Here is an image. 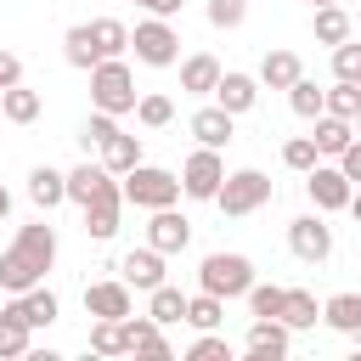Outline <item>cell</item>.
<instances>
[{"label": "cell", "instance_id": "cell-1", "mask_svg": "<svg viewBox=\"0 0 361 361\" xmlns=\"http://www.w3.org/2000/svg\"><path fill=\"white\" fill-rule=\"evenodd\" d=\"M51 259H56V231H51L45 220L23 226V231H17V243L0 254V288H6V293L34 288V282L51 271Z\"/></svg>", "mask_w": 361, "mask_h": 361}, {"label": "cell", "instance_id": "cell-2", "mask_svg": "<svg viewBox=\"0 0 361 361\" xmlns=\"http://www.w3.org/2000/svg\"><path fill=\"white\" fill-rule=\"evenodd\" d=\"M135 73L124 68V56H102L96 68H90V102H96V113H130L135 107Z\"/></svg>", "mask_w": 361, "mask_h": 361}, {"label": "cell", "instance_id": "cell-3", "mask_svg": "<svg viewBox=\"0 0 361 361\" xmlns=\"http://www.w3.org/2000/svg\"><path fill=\"white\" fill-rule=\"evenodd\" d=\"M271 197H276L271 175H259V169H237V175H220V186H214L209 203H220L226 214H254V209H265Z\"/></svg>", "mask_w": 361, "mask_h": 361}, {"label": "cell", "instance_id": "cell-4", "mask_svg": "<svg viewBox=\"0 0 361 361\" xmlns=\"http://www.w3.org/2000/svg\"><path fill=\"white\" fill-rule=\"evenodd\" d=\"M118 197H124V203H135V209H169V203L180 197V180H175L169 169L135 164V169H124V186H118Z\"/></svg>", "mask_w": 361, "mask_h": 361}, {"label": "cell", "instance_id": "cell-5", "mask_svg": "<svg viewBox=\"0 0 361 361\" xmlns=\"http://www.w3.org/2000/svg\"><path fill=\"white\" fill-rule=\"evenodd\" d=\"M197 282H203V293H214V299H243V288L254 282V265H248L243 254H209V259L197 265Z\"/></svg>", "mask_w": 361, "mask_h": 361}, {"label": "cell", "instance_id": "cell-6", "mask_svg": "<svg viewBox=\"0 0 361 361\" xmlns=\"http://www.w3.org/2000/svg\"><path fill=\"white\" fill-rule=\"evenodd\" d=\"M62 197L79 203V209H90V203H124V197H118V180H113L102 164H79V169H68V175H62Z\"/></svg>", "mask_w": 361, "mask_h": 361}, {"label": "cell", "instance_id": "cell-7", "mask_svg": "<svg viewBox=\"0 0 361 361\" xmlns=\"http://www.w3.org/2000/svg\"><path fill=\"white\" fill-rule=\"evenodd\" d=\"M130 45H135V56H141L147 68H169V62L180 56V34L169 28V17H152V23H135V34H130Z\"/></svg>", "mask_w": 361, "mask_h": 361}, {"label": "cell", "instance_id": "cell-8", "mask_svg": "<svg viewBox=\"0 0 361 361\" xmlns=\"http://www.w3.org/2000/svg\"><path fill=\"white\" fill-rule=\"evenodd\" d=\"M305 192H310V203H316L322 214H327V209H350V197H355V186L338 175V164H322V158L305 169Z\"/></svg>", "mask_w": 361, "mask_h": 361}, {"label": "cell", "instance_id": "cell-9", "mask_svg": "<svg viewBox=\"0 0 361 361\" xmlns=\"http://www.w3.org/2000/svg\"><path fill=\"white\" fill-rule=\"evenodd\" d=\"M220 175H226V164H220V147H197L186 164H180V192L186 197H214V186H220Z\"/></svg>", "mask_w": 361, "mask_h": 361}, {"label": "cell", "instance_id": "cell-10", "mask_svg": "<svg viewBox=\"0 0 361 361\" xmlns=\"http://www.w3.org/2000/svg\"><path fill=\"white\" fill-rule=\"evenodd\" d=\"M288 248H293L305 265H322V259L333 254V231L322 226V214H305V220L288 226Z\"/></svg>", "mask_w": 361, "mask_h": 361}, {"label": "cell", "instance_id": "cell-11", "mask_svg": "<svg viewBox=\"0 0 361 361\" xmlns=\"http://www.w3.org/2000/svg\"><path fill=\"white\" fill-rule=\"evenodd\" d=\"M113 271H118L124 288H141V293H147V288L164 282V254H158V248H130V254L113 259Z\"/></svg>", "mask_w": 361, "mask_h": 361}, {"label": "cell", "instance_id": "cell-12", "mask_svg": "<svg viewBox=\"0 0 361 361\" xmlns=\"http://www.w3.org/2000/svg\"><path fill=\"white\" fill-rule=\"evenodd\" d=\"M186 243H192V220H186V214H175V203H169V209H152L147 248H158V254H180Z\"/></svg>", "mask_w": 361, "mask_h": 361}, {"label": "cell", "instance_id": "cell-13", "mask_svg": "<svg viewBox=\"0 0 361 361\" xmlns=\"http://www.w3.org/2000/svg\"><path fill=\"white\" fill-rule=\"evenodd\" d=\"M6 310H11V316H17L23 327H28V333H34V327H51V322H56V293L34 282V288H23V293H17V299H11Z\"/></svg>", "mask_w": 361, "mask_h": 361}, {"label": "cell", "instance_id": "cell-14", "mask_svg": "<svg viewBox=\"0 0 361 361\" xmlns=\"http://www.w3.org/2000/svg\"><path fill=\"white\" fill-rule=\"evenodd\" d=\"M209 96H214V107H226V113L237 118V113H248V107L259 102V79H248V73H220Z\"/></svg>", "mask_w": 361, "mask_h": 361}, {"label": "cell", "instance_id": "cell-15", "mask_svg": "<svg viewBox=\"0 0 361 361\" xmlns=\"http://www.w3.org/2000/svg\"><path fill=\"white\" fill-rule=\"evenodd\" d=\"M96 152H102L96 164H102L107 175H124V169H135V164H141V135L113 130V135H102V147H96Z\"/></svg>", "mask_w": 361, "mask_h": 361}, {"label": "cell", "instance_id": "cell-16", "mask_svg": "<svg viewBox=\"0 0 361 361\" xmlns=\"http://www.w3.org/2000/svg\"><path fill=\"white\" fill-rule=\"evenodd\" d=\"M248 355H254V361H282V355H288V327L271 322V316H254V327H248Z\"/></svg>", "mask_w": 361, "mask_h": 361}, {"label": "cell", "instance_id": "cell-17", "mask_svg": "<svg viewBox=\"0 0 361 361\" xmlns=\"http://www.w3.org/2000/svg\"><path fill=\"white\" fill-rule=\"evenodd\" d=\"M186 130L197 135V147H226V141H231V113H226V107H197V113L186 118Z\"/></svg>", "mask_w": 361, "mask_h": 361}, {"label": "cell", "instance_id": "cell-18", "mask_svg": "<svg viewBox=\"0 0 361 361\" xmlns=\"http://www.w3.org/2000/svg\"><path fill=\"white\" fill-rule=\"evenodd\" d=\"M310 141H316V152H322V158H338V152L355 141V118H333V113H316V135H310Z\"/></svg>", "mask_w": 361, "mask_h": 361}, {"label": "cell", "instance_id": "cell-19", "mask_svg": "<svg viewBox=\"0 0 361 361\" xmlns=\"http://www.w3.org/2000/svg\"><path fill=\"white\" fill-rule=\"evenodd\" d=\"M124 350H130V355H152V361H164V355H169V344H164V333H158V322H152V316H147V322L124 316Z\"/></svg>", "mask_w": 361, "mask_h": 361}, {"label": "cell", "instance_id": "cell-20", "mask_svg": "<svg viewBox=\"0 0 361 361\" xmlns=\"http://www.w3.org/2000/svg\"><path fill=\"white\" fill-rule=\"evenodd\" d=\"M39 107H45V102H39V90H28L23 79L0 90V113H6V124H34V118H39Z\"/></svg>", "mask_w": 361, "mask_h": 361}, {"label": "cell", "instance_id": "cell-21", "mask_svg": "<svg viewBox=\"0 0 361 361\" xmlns=\"http://www.w3.org/2000/svg\"><path fill=\"white\" fill-rule=\"evenodd\" d=\"M85 310L90 316H130V288L124 282H90L85 288Z\"/></svg>", "mask_w": 361, "mask_h": 361}, {"label": "cell", "instance_id": "cell-22", "mask_svg": "<svg viewBox=\"0 0 361 361\" xmlns=\"http://www.w3.org/2000/svg\"><path fill=\"white\" fill-rule=\"evenodd\" d=\"M214 79H220V62H214L209 51H197V56L180 62V90H186V96H209Z\"/></svg>", "mask_w": 361, "mask_h": 361}, {"label": "cell", "instance_id": "cell-23", "mask_svg": "<svg viewBox=\"0 0 361 361\" xmlns=\"http://www.w3.org/2000/svg\"><path fill=\"white\" fill-rule=\"evenodd\" d=\"M85 28H90L96 56H124V51H130V28H124L118 17H96V23H85Z\"/></svg>", "mask_w": 361, "mask_h": 361}, {"label": "cell", "instance_id": "cell-24", "mask_svg": "<svg viewBox=\"0 0 361 361\" xmlns=\"http://www.w3.org/2000/svg\"><path fill=\"white\" fill-rule=\"evenodd\" d=\"M316 293H305V288H282V310H276V322L282 327H316Z\"/></svg>", "mask_w": 361, "mask_h": 361}, {"label": "cell", "instance_id": "cell-25", "mask_svg": "<svg viewBox=\"0 0 361 361\" xmlns=\"http://www.w3.org/2000/svg\"><path fill=\"white\" fill-rule=\"evenodd\" d=\"M299 73H305V68H299L293 51H265V62H259V85H271V90H288Z\"/></svg>", "mask_w": 361, "mask_h": 361}, {"label": "cell", "instance_id": "cell-26", "mask_svg": "<svg viewBox=\"0 0 361 361\" xmlns=\"http://www.w3.org/2000/svg\"><path fill=\"white\" fill-rule=\"evenodd\" d=\"M180 310H186V293H180V288H169V282H158V288H147V316H152L158 327H169V322H180Z\"/></svg>", "mask_w": 361, "mask_h": 361}, {"label": "cell", "instance_id": "cell-27", "mask_svg": "<svg viewBox=\"0 0 361 361\" xmlns=\"http://www.w3.org/2000/svg\"><path fill=\"white\" fill-rule=\"evenodd\" d=\"M28 197H34V209H56L62 203V169H51V164L28 169Z\"/></svg>", "mask_w": 361, "mask_h": 361}, {"label": "cell", "instance_id": "cell-28", "mask_svg": "<svg viewBox=\"0 0 361 361\" xmlns=\"http://www.w3.org/2000/svg\"><path fill=\"white\" fill-rule=\"evenodd\" d=\"M62 56H68V68H85V73L102 62V56H96V45H90V28H85V23H73V28L62 34Z\"/></svg>", "mask_w": 361, "mask_h": 361}, {"label": "cell", "instance_id": "cell-29", "mask_svg": "<svg viewBox=\"0 0 361 361\" xmlns=\"http://www.w3.org/2000/svg\"><path fill=\"white\" fill-rule=\"evenodd\" d=\"M322 113H333V118H355V113H361V85H355V79H338L333 90H322Z\"/></svg>", "mask_w": 361, "mask_h": 361}, {"label": "cell", "instance_id": "cell-30", "mask_svg": "<svg viewBox=\"0 0 361 361\" xmlns=\"http://www.w3.org/2000/svg\"><path fill=\"white\" fill-rule=\"evenodd\" d=\"M130 113H135L147 130H164V124L175 118V102H169L164 90H147V96H135V107H130Z\"/></svg>", "mask_w": 361, "mask_h": 361}, {"label": "cell", "instance_id": "cell-31", "mask_svg": "<svg viewBox=\"0 0 361 361\" xmlns=\"http://www.w3.org/2000/svg\"><path fill=\"white\" fill-rule=\"evenodd\" d=\"M322 316H327V327L355 333V327H361V299H355V293H333V299L322 305Z\"/></svg>", "mask_w": 361, "mask_h": 361}, {"label": "cell", "instance_id": "cell-32", "mask_svg": "<svg viewBox=\"0 0 361 361\" xmlns=\"http://www.w3.org/2000/svg\"><path fill=\"white\" fill-rule=\"evenodd\" d=\"M90 350H96V355H124V316H96Z\"/></svg>", "mask_w": 361, "mask_h": 361}, {"label": "cell", "instance_id": "cell-33", "mask_svg": "<svg viewBox=\"0 0 361 361\" xmlns=\"http://www.w3.org/2000/svg\"><path fill=\"white\" fill-rule=\"evenodd\" d=\"M316 39H322V45L350 39V17H344V6H338V0H333V6H316Z\"/></svg>", "mask_w": 361, "mask_h": 361}, {"label": "cell", "instance_id": "cell-34", "mask_svg": "<svg viewBox=\"0 0 361 361\" xmlns=\"http://www.w3.org/2000/svg\"><path fill=\"white\" fill-rule=\"evenodd\" d=\"M180 322H192V327H220V322H226V299H214V293H197V299H186Z\"/></svg>", "mask_w": 361, "mask_h": 361}, {"label": "cell", "instance_id": "cell-35", "mask_svg": "<svg viewBox=\"0 0 361 361\" xmlns=\"http://www.w3.org/2000/svg\"><path fill=\"white\" fill-rule=\"evenodd\" d=\"M118 209H124V203H90V209H85V237L107 243V237L118 231Z\"/></svg>", "mask_w": 361, "mask_h": 361}, {"label": "cell", "instance_id": "cell-36", "mask_svg": "<svg viewBox=\"0 0 361 361\" xmlns=\"http://www.w3.org/2000/svg\"><path fill=\"white\" fill-rule=\"evenodd\" d=\"M288 107H293L299 118H316V113H322V90H316V85H310V79L299 73V79L288 85Z\"/></svg>", "mask_w": 361, "mask_h": 361}, {"label": "cell", "instance_id": "cell-37", "mask_svg": "<svg viewBox=\"0 0 361 361\" xmlns=\"http://www.w3.org/2000/svg\"><path fill=\"white\" fill-rule=\"evenodd\" d=\"M23 350H28V327H23L11 310H0V361H6V355H23Z\"/></svg>", "mask_w": 361, "mask_h": 361}, {"label": "cell", "instance_id": "cell-38", "mask_svg": "<svg viewBox=\"0 0 361 361\" xmlns=\"http://www.w3.org/2000/svg\"><path fill=\"white\" fill-rule=\"evenodd\" d=\"M316 158H322V152H316V141H310V135H293V141H282V164H288V169H299V175H305Z\"/></svg>", "mask_w": 361, "mask_h": 361}, {"label": "cell", "instance_id": "cell-39", "mask_svg": "<svg viewBox=\"0 0 361 361\" xmlns=\"http://www.w3.org/2000/svg\"><path fill=\"white\" fill-rule=\"evenodd\" d=\"M333 73H338V79H361V45L338 39V45H333Z\"/></svg>", "mask_w": 361, "mask_h": 361}, {"label": "cell", "instance_id": "cell-40", "mask_svg": "<svg viewBox=\"0 0 361 361\" xmlns=\"http://www.w3.org/2000/svg\"><path fill=\"white\" fill-rule=\"evenodd\" d=\"M186 361H231V344H226V338H214V333L203 327V338L186 350Z\"/></svg>", "mask_w": 361, "mask_h": 361}, {"label": "cell", "instance_id": "cell-41", "mask_svg": "<svg viewBox=\"0 0 361 361\" xmlns=\"http://www.w3.org/2000/svg\"><path fill=\"white\" fill-rule=\"evenodd\" d=\"M243 11H248L243 0H209V23H214V28H237Z\"/></svg>", "mask_w": 361, "mask_h": 361}, {"label": "cell", "instance_id": "cell-42", "mask_svg": "<svg viewBox=\"0 0 361 361\" xmlns=\"http://www.w3.org/2000/svg\"><path fill=\"white\" fill-rule=\"evenodd\" d=\"M338 175H344V180H350V186H355V180H361V147H355V141H350V147H344V152H338Z\"/></svg>", "mask_w": 361, "mask_h": 361}, {"label": "cell", "instance_id": "cell-43", "mask_svg": "<svg viewBox=\"0 0 361 361\" xmlns=\"http://www.w3.org/2000/svg\"><path fill=\"white\" fill-rule=\"evenodd\" d=\"M23 79V62H17V51H0V90L6 85H17Z\"/></svg>", "mask_w": 361, "mask_h": 361}, {"label": "cell", "instance_id": "cell-44", "mask_svg": "<svg viewBox=\"0 0 361 361\" xmlns=\"http://www.w3.org/2000/svg\"><path fill=\"white\" fill-rule=\"evenodd\" d=\"M141 6H147L152 17H175V11H180V0H141Z\"/></svg>", "mask_w": 361, "mask_h": 361}, {"label": "cell", "instance_id": "cell-45", "mask_svg": "<svg viewBox=\"0 0 361 361\" xmlns=\"http://www.w3.org/2000/svg\"><path fill=\"white\" fill-rule=\"evenodd\" d=\"M6 214H11V197H6V186H0V220H6Z\"/></svg>", "mask_w": 361, "mask_h": 361}, {"label": "cell", "instance_id": "cell-46", "mask_svg": "<svg viewBox=\"0 0 361 361\" xmlns=\"http://www.w3.org/2000/svg\"><path fill=\"white\" fill-rule=\"evenodd\" d=\"M310 6H333V0H310Z\"/></svg>", "mask_w": 361, "mask_h": 361}]
</instances>
